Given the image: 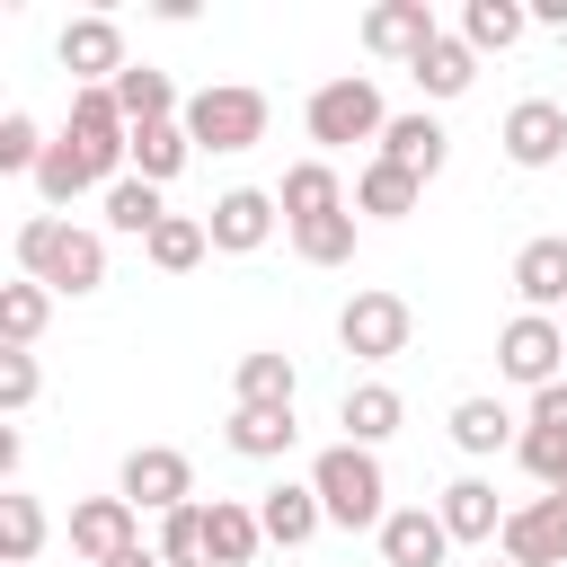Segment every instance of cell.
<instances>
[{
    "mask_svg": "<svg viewBox=\"0 0 567 567\" xmlns=\"http://www.w3.org/2000/svg\"><path fill=\"white\" fill-rule=\"evenodd\" d=\"M292 248H301V266H346V257H354V213L292 221Z\"/></svg>",
    "mask_w": 567,
    "mask_h": 567,
    "instance_id": "e575fe53",
    "label": "cell"
},
{
    "mask_svg": "<svg viewBox=\"0 0 567 567\" xmlns=\"http://www.w3.org/2000/svg\"><path fill=\"white\" fill-rule=\"evenodd\" d=\"M275 195L266 186H230V195H213V213H204V230H213V248L221 257H257L266 239H275Z\"/></svg>",
    "mask_w": 567,
    "mask_h": 567,
    "instance_id": "30bf717a",
    "label": "cell"
},
{
    "mask_svg": "<svg viewBox=\"0 0 567 567\" xmlns=\"http://www.w3.org/2000/svg\"><path fill=\"white\" fill-rule=\"evenodd\" d=\"M142 532H133V505L124 496H80L71 505V558H89V567H106V558H124Z\"/></svg>",
    "mask_w": 567,
    "mask_h": 567,
    "instance_id": "4fadbf2b",
    "label": "cell"
},
{
    "mask_svg": "<svg viewBox=\"0 0 567 567\" xmlns=\"http://www.w3.org/2000/svg\"><path fill=\"white\" fill-rule=\"evenodd\" d=\"M221 434H230V452H239V461H284L301 425H292V408H230V425H221Z\"/></svg>",
    "mask_w": 567,
    "mask_h": 567,
    "instance_id": "d4e9b609",
    "label": "cell"
},
{
    "mask_svg": "<svg viewBox=\"0 0 567 567\" xmlns=\"http://www.w3.org/2000/svg\"><path fill=\"white\" fill-rule=\"evenodd\" d=\"M452 443H461L470 461H487V452H505V443H523V434H514L505 399H461V408H452Z\"/></svg>",
    "mask_w": 567,
    "mask_h": 567,
    "instance_id": "f546056e",
    "label": "cell"
},
{
    "mask_svg": "<svg viewBox=\"0 0 567 567\" xmlns=\"http://www.w3.org/2000/svg\"><path fill=\"white\" fill-rule=\"evenodd\" d=\"M540 496H567V461H558V470H549V487H540Z\"/></svg>",
    "mask_w": 567,
    "mask_h": 567,
    "instance_id": "7bdbcfd3",
    "label": "cell"
},
{
    "mask_svg": "<svg viewBox=\"0 0 567 567\" xmlns=\"http://www.w3.org/2000/svg\"><path fill=\"white\" fill-rule=\"evenodd\" d=\"M532 434H567V381H549V390H532V416H523Z\"/></svg>",
    "mask_w": 567,
    "mask_h": 567,
    "instance_id": "ab89813d",
    "label": "cell"
},
{
    "mask_svg": "<svg viewBox=\"0 0 567 567\" xmlns=\"http://www.w3.org/2000/svg\"><path fill=\"white\" fill-rule=\"evenodd\" d=\"M505 159L514 168H558L567 159V106L558 97H523V106H505Z\"/></svg>",
    "mask_w": 567,
    "mask_h": 567,
    "instance_id": "9c48e42d",
    "label": "cell"
},
{
    "mask_svg": "<svg viewBox=\"0 0 567 567\" xmlns=\"http://www.w3.org/2000/svg\"><path fill=\"white\" fill-rule=\"evenodd\" d=\"M408 337H416V310H408L399 292H381V284H363V292L337 310V346H346L354 363H390V354H408Z\"/></svg>",
    "mask_w": 567,
    "mask_h": 567,
    "instance_id": "5b68a950",
    "label": "cell"
},
{
    "mask_svg": "<svg viewBox=\"0 0 567 567\" xmlns=\"http://www.w3.org/2000/svg\"><path fill=\"white\" fill-rule=\"evenodd\" d=\"M204 248H213V230H204L195 213H168V221L142 239V257H151L159 275H186V266H204Z\"/></svg>",
    "mask_w": 567,
    "mask_h": 567,
    "instance_id": "1f68e13d",
    "label": "cell"
},
{
    "mask_svg": "<svg viewBox=\"0 0 567 567\" xmlns=\"http://www.w3.org/2000/svg\"><path fill=\"white\" fill-rule=\"evenodd\" d=\"M115 106H124V124H168V115H186V106H177V80L151 71V62H133V71L115 80Z\"/></svg>",
    "mask_w": 567,
    "mask_h": 567,
    "instance_id": "83f0119b",
    "label": "cell"
},
{
    "mask_svg": "<svg viewBox=\"0 0 567 567\" xmlns=\"http://www.w3.org/2000/svg\"><path fill=\"white\" fill-rule=\"evenodd\" d=\"M558 363H567V328H558V319H540V310H514V319L496 328V372H505V381H523V390H549V381H558Z\"/></svg>",
    "mask_w": 567,
    "mask_h": 567,
    "instance_id": "52a82bcc",
    "label": "cell"
},
{
    "mask_svg": "<svg viewBox=\"0 0 567 567\" xmlns=\"http://www.w3.org/2000/svg\"><path fill=\"white\" fill-rule=\"evenodd\" d=\"M195 159V133L168 115V124H133V177H151V186H168L177 168Z\"/></svg>",
    "mask_w": 567,
    "mask_h": 567,
    "instance_id": "4316f807",
    "label": "cell"
},
{
    "mask_svg": "<svg viewBox=\"0 0 567 567\" xmlns=\"http://www.w3.org/2000/svg\"><path fill=\"white\" fill-rule=\"evenodd\" d=\"M372 159H399V168H416V177H443V159H452V133L416 106V115H390V133H381V151Z\"/></svg>",
    "mask_w": 567,
    "mask_h": 567,
    "instance_id": "44dd1931",
    "label": "cell"
},
{
    "mask_svg": "<svg viewBox=\"0 0 567 567\" xmlns=\"http://www.w3.org/2000/svg\"><path fill=\"white\" fill-rule=\"evenodd\" d=\"M44 319H53V292H44L35 275H18V284H0V346H27V354H35V337H44Z\"/></svg>",
    "mask_w": 567,
    "mask_h": 567,
    "instance_id": "f1b7e54d",
    "label": "cell"
},
{
    "mask_svg": "<svg viewBox=\"0 0 567 567\" xmlns=\"http://www.w3.org/2000/svg\"><path fill=\"white\" fill-rule=\"evenodd\" d=\"M266 115H275V106H266V89L213 80V89H195V97H186V115H177V124L195 133V151H221V159H230V151H257V142H266Z\"/></svg>",
    "mask_w": 567,
    "mask_h": 567,
    "instance_id": "3957f363",
    "label": "cell"
},
{
    "mask_svg": "<svg viewBox=\"0 0 567 567\" xmlns=\"http://www.w3.org/2000/svg\"><path fill=\"white\" fill-rule=\"evenodd\" d=\"M408 80H416L425 97H470V80H478V53H470L461 35H434V44L408 62Z\"/></svg>",
    "mask_w": 567,
    "mask_h": 567,
    "instance_id": "cb8c5ba5",
    "label": "cell"
},
{
    "mask_svg": "<svg viewBox=\"0 0 567 567\" xmlns=\"http://www.w3.org/2000/svg\"><path fill=\"white\" fill-rule=\"evenodd\" d=\"M399 416H408V399H399L390 381H354V390L337 399V425H346V443H363V452H381V443L399 434Z\"/></svg>",
    "mask_w": 567,
    "mask_h": 567,
    "instance_id": "d6986e66",
    "label": "cell"
},
{
    "mask_svg": "<svg viewBox=\"0 0 567 567\" xmlns=\"http://www.w3.org/2000/svg\"><path fill=\"white\" fill-rule=\"evenodd\" d=\"M89 186H97V168H89L71 142H53V151H44V168H35V195L62 213V204H71V195H89ZM97 195H106V186H97Z\"/></svg>",
    "mask_w": 567,
    "mask_h": 567,
    "instance_id": "836d02e7",
    "label": "cell"
},
{
    "mask_svg": "<svg viewBox=\"0 0 567 567\" xmlns=\"http://www.w3.org/2000/svg\"><path fill=\"white\" fill-rule=\"evenodd\" d=\"M53 53H62V71H71L80 89H115V80L133 71V62H124V27H115V18H71Z\"/></svg>",
    "mask_w": 567,
    "mask_h": 567,
    "instance_id": "ba28073f",
    "label": "cell"
},
{
    "mask_svg": "<svg viewBox=\"0 0 567 567\" xmlns=\"http://www.w3.org/2000/svg\"><path fill=\"white\" fill-rule=\"evenodd\" d=\"M310 487H319V514L337 532H381L390 523V478H381V452H363V443H328L310 461Z\"/></svg>",
    "mask_w": 567,
    "mask_h": 567,
    "instance_id": "7a4b0ae2",
    "label": "cell"
},
{
    "mask_svg": "<svg viewBox=\"0 0 567 567\" xmlns=\"http://www.w3.org/2000/svg\"><path fill=\"white\" fill-rule=\"evenodd\" d=\"M106 567H168V558H159V549H142V540H133V549H124V558H106Z\"/></svg>",
    "mask_w": 567,
    "mask_h": 567,
    "instance_id": "b9f144b4",
    "label": "cell"
},
{
    "mask_svg": "<svg viewBox=\"0 0 567 567\" xmlns=\"http://www.w3.org/2000/svg\"><path fill=\"white\" fill-rule=\"evenodd\" d=\"M443 558H452L443 514H434V505H390V523H381V567H443Z\"/></svg>",
    "mask_w": 567,
    "mask_h": 567,
    "instance_id": "5bb4252c",
    "label": "cell"
},
{
    "mask_svg": "<svg viewBox=\"0 0 567 567\" xmlns=\"http://www.w3.org/2000/svg\"><path fill=\"white\" fill-rule=\"evenodd\" d=\"M292 390H301V372H292V354H275V346L239 354V372H230V408H292Z\"/></svg>",
    "mask_w": 567,
    "mask_h": 567,
    "instance_id": "603a6c76",
    "label": "cell"
},
{
    "mask_svg": "<svg viewBox=\"0 0 567 567\" xmlns=\"http://www.w3.org/2000/svg\"><path fill=\"white\" fill-rule=\"evenodd\" d=\"M257 523H266V540H275V549H301V540H319V523H328V514H319V487H310V478H301V487L284 478V487H266V496H257Z\"/></svg>",
    "mask_w": 567,
    "mask_h": 567,
    "instance_id": "7402d4cb",
    "label": "cell"
},
{
    "mask_svg": "<svg viewBox=\"0 0 567 567\" xmlns=\"http://www.w3.org/2000/svg\"><path fill=\"white\" fill-rule=\"evenodd\" d=\"M35 549H44V505H35L27 487H0V558L27 567Z\"/></svg>",
    "mask_w": 567,
    "mask_h": 567,
    "instance_id": "d6a6232c",
    "label": "cell"
},
{
    "mask_svg": "<svg viewBox=\"0 0 567 567\" xmlns=\"http://www.w3.org/2000/svg\"><path fill=\"white\" fill-rule=\"evenodd\" d=\"M115 496H124L133 514H177V505H195V461H186L177 443H133Z\"/></svg>",
    "mask_w": 567,
    "mask_h": 567,
    "instance_id": "8992f818",
    "label": "cell"
},
{
    "mask_svg": "<svg viewBox=\"0 0 567 567\" xmlns=\"http://www.w3.org/2000/svg\"><path fill=\"white\" fill-rule=\"evenodd\" d=\"M514 292H523V310H540V319L567 310V230H540V239L514 248Z\"/></svg>",
    "mask_w": 567,
    "mask_h": 567,
    "instance_id": "7c38bea8",
    "label": "cell"
},
{
    "mask_svg": "<svg viewBox=\"0 0 567 567\" xmlns=\"http://www.w3.org/2000/svg\"><path fill=\"white\" fill-rule=\"evenodd\" d=\"M434 35H443V27H434L425 0H381V9H363V44H372L381 62H416Z\"/></svg>",
    "mask_w": 567,
    "mask_h": 567,
    "instance_id": "9a60e30c",
    "label": "cell"
},
{
    "mask_svg": "<svg viewBox=\"0 0 567 567\" xmlns=\"http://www.w3.org/2000/svg\"><path fill=\"white\" fill-rule=\"evenodd\" d=\"M301 124H310L319 151H346V142H381V133H390V106H381V89H372L363 71H346V80H319V89H310Z\"/></svg>",
    "mask_w": 567,
    "mask_h": 567,
    "instance_id": "277c9868",
    "label": "cell"
},
{
    "mask_svg": "<svg viewBox=\"0 0 567 567\" xmlns=\"http://www.w3.org/2000/svg\"><path fill=\"white\" fill-rule=\"evenodd\" d=\"M275 204H284V221H328V213H354V195L337 186V168H328V159H292V168H284V186H275Z\"/></svg>",
    "mask_w": 567,
    "mask_h": 567,
    "instance_id": "ac0fdd59",
    "label": "cell"
},
{
    "mask_svg": "<svg viewBox=\"0 0 567 567\" xmlns=\"http://www.w3.org/2000/svg\"><path fill=\"white\" fill-rule=\"evenodd\" d=\"M514 452H523V470H532V478L549 487V470L567 461V434H532V425H523V443H514Z\"/></svg>",
    "mask_w": 567,
    "mask_h": 567,
    "instance_id": "f35d334b",
    "label": "cell"
},
{
    "mask_svg": "<svg viewBox=\"0 0 567 567\" xmlns=\"http://www.w3.org/2000/svg\"><path fill=\"white\" fill-rule=\"evenodd\" d=\"M159 221H168V204H159V186H151V177H115V186H106V230L151 239Z\"/></svg>",
    "mask_w": 567,
    "mask_h": 567,
    "instance_id": "4dcf8cb0",
    "label": "cell"
},
{
    "mask_svg": "<svg viewBox=\"0 0 567 567\" xmlns=\"http://www.w3.org/2000/svg\"><path fill=\"white\" fill-rule=\"evenodd\" d=\"M434 514H443L452 540H505V514H514V505H496L487 478H452V487L434 496Z\"/></svg>",
    "mask_w": 567,
    "mask_h": 567,
    "instance_id": "ffe728a7",
    "label": "cell"
},
{
    "mask_svg": "<svg viewBox=\"0 0 567 567\" xmlns=\"http://www.w3.org/2000/svg\"><path fill=\"white\" fill-rule=\"evenodd\" d=\"M532 27H558V35H567V0H540V9H532Z\"/></svg>",
    "mask_w": 567,
    "mask_h": 567,
    "instance_id": "60d3db41",
    "label": "cell"
},
{
    "mask_svg": "<svg viewBox=\"0 0 567 567\" xmlns=\"http://www.w3.org/2000/svg\"><path fill=\"white\" fill-rule=\"evenodd\" d=\"M487 567H514V558H505V549H496V558H487Z\"/></svg>",
    "mask_w": 567,
    "mask_h": 567,
    "instance_id": "ee69618b",
    "label": "cell"
},
{
    "mask_svg": "<svg viewBox=\"0 0 567 567\" xmlns=\"http://www.w3.org/2000/svg\"><path fill=\"white\" fill-rule=\"evenodd\" d=\"M44 151H53V142L35 133V115H0V168H9V177H35Z\"/></svg>",
    "mask_w": 567,
    "mask_h": 567,
    "instance_id": "8d00e7d4",
    "label": "cell"
},
{
    "mask_svg": "<svg viewBox=\"0 0 567 567\" xmlns=\"http://www.w3.org/2000/svg\"><path fill=\"white\" fill-rule=\"evenodd\" d=\"M514 567H567V496H532L505 514V540H496Z\"/></svg>",
    "mask_w": 567,
    "mask_h": 567,
    "instance_id": "8fae6325",
    "label": "cell"
},
{
    "mask_svg": "<svg viewBox=\"0 0 567 567\" xmlns=\"http://www.w3.org/2000/svg\"><path fill=\"white\" fill-rule=\"evenodd\" d=\"M35 390H44L35 354H27V346H0V408H9V416H27V408H35Z\"/></svg>",
    "mask_w": 567,
    "mask_h": 567,
    "instance_id": "74e56055",
    "label": "cell"
},
{
    "mask_svg": "<svg viewBox=\"0 0 567 567\" xmlns=\"http://www.w3.org/2000/svg\"><path fill=\"white\" fill-rule=\"evenodd\" d=\"M532 35V9L523 0H470L461 9V44L470 53H505V44H523Z\"/></svg>",
    "mask_w": 567,
    "mask_h": 567,
    "instance_id": "484cf974",
    "label": "cell"
},
{
    "mask_svg": "<svg viewBox=\"0 0 567 567\" xmlns=\"http://www.w3.org/2000/svg\"><path fill=\"white\" fill-rule=\"evenodd\" d=\"M18 275H35L44 292H97L106 284V239L97 230H80V221H62V213H27L18 221Z\"/></svg>",
    "mask_w": 567,
    "mask_h": 567,
    "instance_id": "6da1fadb",
    "label": "cell"
},
{
    "mask_svg": "<svg viewBox=\"0 0 567 567\" xmlns=\"http://www.w3.org/2000/svg\"><path fill=\"white\" fill-rule=\"evenodd\" d=\"M558 328H567V310H558Z\"/></svg>",
    "mask_w": 567,
    "mask_h": 567,
    "instance_id": "f6af8a7d",
    "label": "cell"
},
{
    "mask_svg": "<svg viewBox=\"0 0 567 567\" xmlns=\"http://www.w3.org/2000/svg\"><path fill=\"white\" fill-rule=\"evenodd\" d=\"M425 204V177L416 168H399V159H363L354 168V213L363 221H408Z\"/></svg>",
    "mask_w": 567,
    "mask_h": 567,
    "instance_id": "2e32d148",
    "label": "cell"
},
{
    "mask_svg": "<svg viewBox=\"0 0 567 567\" xmlns=\"http://www.w3.org/2000/svg\"><path fill=\"white\" fill-rule=\"evenodd\" d=\"M159 558H168V567H213V558H204V496L177 505V514H159Z\"/></svg>",
    "mask_w": 567,
    "mask_h": 567,
    "instance_id": "d590c367",
    "label": "cell"
},
{
    "mask_svg": "<svg viewBox=\"0 0 567 567\" xmlns=\"http://www.w3.org/2000/svg\"><path fill=\"white\" fill-rule=\"evenodd\" d=\"M257 549H266L257 505H239V496H204V558H213V567H248Z\"/></svg>",
    "mask_w": 567,
    "mask_h": 567,
    "instance_id": "e0dca14e",
    "label": "cell"
}]
</instances>
